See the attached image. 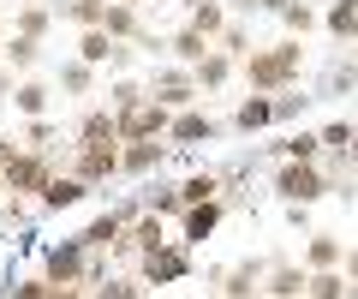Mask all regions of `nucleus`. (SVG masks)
Listing matches in <instances>:
<instances>
[{
    "mask_svg": "<svg viewBox=\"0 0 358 299\" xmlns=\"http://www.w3.org/2000/svg\"><path fill=\"white\" fill-rule=\"evenodd\" d=\"M299 72H305V36H281V42H268V48H251V54L239 60L245 90H263V96L293 90Z\"/></svg>",
    "mask_w": 358,
    "mask_h": 299,
    "instance_id": "1",
    "label": "nucleus"
},
{
    "mask_svg": "<svg viewBox=\"0 0 358 299\" xmlns=\"http://www.w3.org/2000/svg\"><path fill=\"white\" fill-rule=\"evenodd\" d=\"M346 168H352V162H341V168H329V162H281L268 186H275V197H281V204L310 209V204H322L334 186H346Z\"/></svg>",
    "mask_w": 358,
    "mask_h": 299,
    "instance_id": "2",
    "label": "nucleus"
},
{
    "mask_svg": "<svg viewBox=\"0 0 358 299\" xmlns=\"http://www.w3.org/2000/svg\"><path fill=\"white\" fill-rule=\"evenodd\" d=\"M42 275H48L54 287H96V251L84 246V239H54L48 251H42Z\"/></svg>",
    "mask_w": 358,
    "mask_h": 299,
    "instance_id": "3",
    "label": "nucleus"
},
{
    "mask_svg": "<svg viewBox=\"0 0 358 299\" xmlns=\"http://www.w3.org/2000/svg\"><path fill=\"white\" fill-rule=\"evenodd\" d=\"M138 275H143V287H173V281H192L197 275V258H192L185 239H167V246L138 258Z\"/></svg>",
    "mask_w": 358,
    "mask_h": 299,
    "instance_id": "4",
    "label": "nucleus"
},
{
    "mask_svg": "<svg viewBox=\"0 0 358 299\" xmlns=\"http://www.w3.org/2000/svg\"><path fill=\"white\" fill-rule=\"evenodd\" d=\"M143 84H150V96H155L162 108H173V114H179V108H197V102H203V90H197V72H192V66H179V60L150 66V78H143Z\"/></svg>",
    "mask_w": 358,
    "mask_h": 299,
    "instance_id": "5",
    "label": "nucleus"
},
{
    "mask_svg": "<svg viewBox=\"0 0 358 299\" xmlns=\"http://www.w3.org/2000/svg\"><path fill=\"white\" fill-rule=\"evenodd\" d=\"M60 168H66V162L48 156V150H18V156L6 162V192H13V197H42Z\"/></svg>",
    "mask_w": 358,
    "mask_h": 299,
    "instance_id": "6",
    "label": "nucleus"
},
{
    "mask_svg": "<svg viewBox=\"0 0 358 299\" xmlns=\"http://www.w3.org/2000/svg\"><path fill=\"white\" fill-rule=\"evenodd\" d=\"M120 150H126V144H72V150H66V168L84 186L102 192L108 180H120Z\"/></svg>",
    "mask_w": 358,
    "mask_h": 299,
    "instance_id": "7",
    "label": "nucleus"
},
{
    "mask_svg": "<svg viewBox=\"0 0 358 299\" xmlns=\"http://www.w3.org/2000/svg\"><path fill=\"white\" fill-rule=\"evenodd\" d=\"M263 275H268V258H239V263L209 270V281H215V293H227V299H263Z\"/></svg>",
    "mask_w": 358,
    "mask_h": 299,
    "instance_id": "8",
    "label": "nucleus"
},
{
    "mask_svg": "<svg viewBox=\"0 0 358 299\" xmlns=\"http://www.w3.org/2000/svg\"><path fill=\"white\" fill-rule=\"evenodd\" d=\"M114 114H120V138H126V144L167 138V126H173V108H162L155 96H143V102H131V108H114Z\"/></svg>",
    "mask_w": 358,
    "mask_h": 299,
    "instance_id": "9",
    "label": "nucleus"
},
{
    "mask_svg": "<svg viewBox=\"0 0 358 299\" xmlns=\"http://www.w3.org/2000/svg\"><path fill=\"white\" fill-rule=\"evenodd\" d=\"M167 239H173V234H167V216H155V209L143 204L138 216L126 221V234H120V246H114V251H120V258H143V251L167 246Z\"/></svg>",
    "mask_w": 358,
    "mask_h": 299,
    "instance_id": "10",
    "label": "nucleus"
},
{
    "mask_svg": "<svg viewBox=\"0 0 358 299\" xmlns=\"http://www.w3.org/2000/svg\"><path fill=\"white\" fill-rule=\"evenodd\" d=\"M221 132H227V120H215L203 102H197V108H179V114H173V126H167V144H173V150H185V144H215Z\"/></svg>",
    "mask_w": 358,
    "mask_h": 299,
    "instance_id": "11",
    "label": "nucleus"
},
{
    "mask_svg": "<svg viewBox=\"0 0 358 299\" xmlns=\"http://www.w3.org/2000/svg\"><path fill=\"white\" fill-rule=\"evenodd\" d=\"M305 287H310V270H305V258H287V251H275V258H268L263 299H305Z\"/></svg>",
    "mask_w": 358,
    "mask_h": 299,
    "instance_id": "12",
    "label": "nucleus"
},
{
    "mask_svg": "<svg viewBox=\"0 0 358 299\" xmlns=\"http://www.w3.org/2000/svg\"><path fill=\"white\" fill-rule=\"evenodd\" d=\"M167 150H173L167 138H138V144H126V150H120V180H150V174L167 162Z\"/></svg>",
    "mask_w": 358,
    "mask_h": 299,
    "instance_id": "13",
    "label": "nucleus"
},
{
    "mask_svg": "<svg viewBox=\"0 0 358 299\" xmlns=\"http://www.w3.org/2000/svg\"><path fill=\"white\" fill-rule=\"evenodd\" d=\"M268 126H275V96L245 90V96H239V108H233V120H227V132L251 138V132H268Z\"/></svg>",
    "mask_w": 358,
    "mask_h": 299,
    "instance_id": "14",
    "label": "nucleus"
},
{
    "mask_svg": "<svg viewBox=\"0 0 358 299\" xmlns=\"http://www.w3.org/2000/svg\"><path fill=\"white\" fill-rule=\"evenodd\" d=\"M221 221H227V197H209V204H192L185 216H179V239H185V246H203V239L215 234Z\"/></svg>",
    "mask_w": 358,
    "mask_h": 299,
    "instance_id": "15",
    "label": "nucleus"
},
{
    "mask_svg": "<svg viewBox=\"0 0 358 299\" xmlns=\"http://www.w3.org/2000/svg\"><path fill=\"white\" fill-rule=\"evenodd\" d=\"M84 197H96V186H84V180H78L72 168H60V174L48 180V192L36 197V209H48V216H60V209H78Z\"/></svg>",
    "mask_w": 358,
    "mask_h": 299,
    "instance_id": "16",
    "label": "nucleus"
},
{
    "mask_svg": "<svg viewBox=\"0 0 358 299\" xmlns=\"http://www.w3.org/2000/svg\"><path fill=\"white\" fill-rule=\"evenodd\" d=\"M72 144H126L120 138V114L114 108H84L72 126Z\"/></svg>",
    "mask_w": 358,
    "mask_h": 299,
    "instance_id": "17",
    "label": "nucleus"
},
{
    "mask_svg": "<svg viewBox=\"0 0 358 299\" xmlns=\"http://www.w3.org/2000/svg\"><path fill=\"white\" fill-rule=\"evenodd\" d=\"M192 72H197V90H203V96H215V90H227V84L239 78V60H233V54H221V48H209L203 60L192 66Z\"/></svg>",
    "mask_w": 358,
    "mask_h": 299,
    "instance_id": "18",
    "label": "nucleus"
},
{
    "mask_svg": "<svg viewBox=\"0 0 358 299\" xmlns=\"http://www.w3.org/2000/svg\"><path fill=\"white\" fill-rule=\"evenodd\" d=\"M54 25H60V13H54V0H24V6H13V30L18 36H54Z\"/></svg>",
    "mask_w": 358,
    "mask_h": 299,
    "instance_id": "19",
    "label": "nucleus"
},
{
    "mask_svg": "<svg viewBox=\"0 0 358 299\" xmlns=\"http://www.w3.org/2000/svg\"><path fill=\"white\" fill-rule=\"evenodd\" d=\"M48 102H54V84H48V78H36V72L13 84V114H18V120H36V114H48Z\"/></svg>",
    "mask_w": 358,
    "mask_h": 299,
    "instance_id": "20",
    "label": "nucleus"
},
{
    "mask_svg": "<svg viewBox=\"0 0 358 299\" xmlns=\"http://www.w3.org/2000/svg\"><path fill=\"white\" fill-rule=\"evenodd\" d=\"M209 48H215V42H209L203 30L192 25V18H185L179 30H167V60H179V66H197V60H203Z\"/></svg>",
    "mask_w": 358,
    "mask_h": 299,
    "instance_id": "21",
    "label": "nucleus"
},
{
    "mask_svg": "<svg viewBox=\"0 0 358 299\" xmlns=\"http://www.w3.org/2000/svg\"><path fill=\"white\" fill-rule=\"evenodd\" d=\"M322 30H329L341 48H358V0H329V6H322Z\"/></svg>",
    "mask_w": 358,
    "mask_h": 299,
    "instance_id": "22",
    "label": "nucleus"
},
{
    "mask_svg": "<svg viewBox=\"0 0 358 299\" xmlns=\"http://www.w3.org/2000/svg\"><path fill=\"white\" fill-rule=\"evenodd\" d=\"M96 84H102V66H84L72 54V60H60V78H54V90L60 96H96Z\"/></svg>",
    "mask_w": 358,
    "mask_h": 299,
    "instance_id": "23",
    "label": "nucleus"
},
{
    "mask_svg": "<svg viewBox=\"0 0 358 299\" xmlns=\"http://www.w3.org/2000/svg\"><path fill=\"white\" fill-rule=\"evenodd\" d=\"M179 197H185V209H192V204H209V197H227V174H215V168L185 174V180H179Z\"/></svg>",
    "mask_w": 358,
    "mask_h": 299,
    "instance_id": "24",
    "label": "nucleus"
},
{
    "mask_svg": "<svg viewBox=\"0 0 358 299\" xmlns=\"http://www.w3.org/2000/svg\"><path fill=\"white\" fill-rule=\"evenodd\" d=\"M108 36H114V42H143V30H150V25H143V13H138V6H126V0H108Z\"/></svg>",
    "mask_w": 358,
    "mask_h": 299,
    "instance_id": "25",
    "label": "nucleus"
},
{
    "mask_svg": "<svg viewBox=\"0 0 358 299\" xmlns=\"http://www.w3.org/2000/svg\"><path fill=\"white\" fill-rule=\"evenodd\" d=\"M346 263V239L341 234H310L305 239V270H341Z\"/></svg>",
    "mask_w": 358,
    "mask_h": 299,
    "instance_id": "26",
    "label": "nucleus"
},
{
    "mask_svg": "<svg viewBox=\"0 0 358 299\" xmlns=\"http://www.w3.org/2000/svg\"><path fill=\"white\" fill-rule=\"evenodd\" d=\"M275 156H281V162H322L329 150H322V132H305V126H299V132H287V138L275 144Z\"/></svg>",
    "mask_w": 358,
    "mask_h": 299,
    "instance_id": "27",
    "label": "nucleus"
},
{
    "mask_svg": "<svg viewBox=\"0 0 358 299\" xmlns=\"http://www.w3.org/2000/svg\"><path fill=\"white\" fill-rule=\"evenodd\" d=\"M185 18H192V25L203 30L209 42H221V30H227V25H233V18H239V13H233V0H203V6H192V13H185Z\"/></svg>",
    "mask_w": 358,
    "mask_h": 299,
    "instance_id": "28",
    "label": "nucleus"
},
{
    "mask_svg": "<svg viewBox=\"0 0 358 299\" xmlns=\"http://www.w3.org/2000/svg\"><path fill=\"white\" fill-rule=\"evenodd\" d=\"M6 66H13L18 78H30L42 66V36H18V30H6Z\"/></svg>",
    "mask_w": 358,
    "mask_h": 299,
    "instance_id": "29",
    "label": "nucleus"
},
{
    "mask_svg": "<svg viewBox=\"0 0 358 299\" xmlns=\"http://www.w3.org/2000/svg\"><path fill=\"white\" fill-rule=\"evenodd\" d=\"M54 13L78 30H102L108 25V0H54Z\"/></svg>",
    "mask_w": 358,
    "mask_h": 299,
    "instance_id": "30",
    "label": "nucleus"
},
{
    "mask_svg": "<svg viewBox=\"0 0 358 299\" xmlns=\"http://www.w3.org/2000/svg\"><path fill=\"white\" fill-rule=\"evenodd\" d=\"M114 54H120V42L108 30H78V60L84 66H114Z\"/></svg>",
    "mask_w": 358,
    "mask_h": 299,
    "instance_id": "31",
    "label": "nucleus"
},
{
    "mask_svg": "<svg viewBox=\"0 0 358 299\" xmlns=\"http://www.w3.org/2000/svg\"><path fill=\"white\" fill-rule=\"evenodd\" d=\"M346 293H352V275L346 270H310L305 299H346Z\"/></svg>",
    "mask_w": 358,
    "mask_h": 299,
    "instance_id": "32",
    "label": "nucleus"
},
{
    "mask_svg": "<svg viewBox=\"0 0 358 299\" xmlns=\"http://www.w3.org/2000/svg\"><path fill=\"white\" fill-rule=\"evenodd\" d=\"M0 299H54V281L48 275H6V287H0Z\"/></svg>",
    "mask_w": 358,
    "mask_h": 299,
    "instance_id": "33",
    "label": "nucleus"
},
{
    "mask_svg": "<svg viewBox=\"0 0 358 299\" xmlns=\"http://www.w3.org/2000/svg\"><path fill=\"white\" fill-rule=\"evenodd\" d=\"M281 25H287V36H310V30H322V13L310 6V0H287Z\"/></svg>",
    "mask_w": 358,
    "mask_h": 299,
    "instance_id": "34",
    "label": "nucleus"
},
{
    "mask_svg": "<svg viewBox=\"0 0 358 299\" xmlns=\"http://www.w3.org/2000/svg\"><path fill=\"white\" fill-rule=\"evenodd\" d=\"M96 299H150V287H143V275H102Z\"/></svg>",
    "mask_w": 358,
    "mask_h": 299,
    "instance_id": "35",
    "label": "nucleus"
},
{
    "mask_svg": "<svg viewBox=\"0 0 358 299\" xmlns=\"http://www.w3.org/2000/svg\"><path fill=\"white\" fill-rule=\"evenodd\" d=\"M143 204H150L155 216H167V221H179V216H185V197H179V180H173V186H150V197H143Z\"/></svg>",
    "mask_w": 358,
    "mask_h": 299,
    "instance_id": "36",
    "label": "nucleus"
},
{
    "mask_svg": "<svg viewBox=\"0 0 358 299\" xmlns=\"http://www.w3.org/2000/svg\"><path fill=\"white\" fill-rule=\"evenodd\" d=\"M317 132H322V150H329V156H346V150H352V138H358L352 120H329V126H317Z\"/></svg>",
    "mask_w": 358,
    "mask_h": 299,
    "instance_id": "37",
    "label": "nucleus"
},
{
    "mask_svg": "<svg viewBox=\"0 0 358 299\" xmlns=\"http://www.w3.org/2000/svg\"><path fill=\"white\" fill-rule=\"evenodd\" d=\"M305 108H310V96L299 90V84H293V90H275V126H293Z\"/></svg>",
    "mask_w": 358,
    "mask_h": 299,
    "instance_id": "38",
    "label": "nucleus"
},
{
    "mask_svg": "<svg viewBox=\"0 0 358 299\" xmlns=\"http://www.w3.org/2000/svg\"><path fill=\"white\" fill-rule=\"evenodd\" d=\"M54 132H60V126H54L48 114H36V120H24V126H18V144H24V150H48Z\"/></svg>",
    "mask_w": 358,
    "mask_h": 299,
    "instance_id": "39",
    "label": "nucleus"
},
{
    "mask_svg": "<svg viewBox=\"0 0 358 299\" xmlns=\"http://www.w3.org/2000/svg\"><path fill=\"white\" fill-rule=\"evenodd\" d=\"M143 96H150L143 78H114L108 84V108H131V102H143Z\"/></svg>",
    "mask_w": 358,
    "mask_h": 299,
    "instance_id": "40",
    "label": "nucleus"
},
{
    "mask_svg": "<svg viewBox=\"0 0 358 299\" xmlns=\"http://www.w3.org/2000/svg\"><path fill=\"white\" fill-rule=\"evenodd\" d=\"M215 48H221V54H233V60H245V54H251V30H245V18H233V25L221 30Z\"/></svg>",
    "mask_w": 358,
    "mask_h": 299,
    "instance_id": "41",
    "label": "nucleus"
},
{
    "mask_svg": "<svg viewBox=\"0 0 358 299\" xmlns=\"http://www.w3.org/2000/svg\"><path fill=\"white\" fill-rule=\"evenodd\" d=\"M18 150H24V144H18V138H6V132H0V168H6V162H13Z\"/></svg>",
    "mask_w": 358,
    "mask_h": 299,
    "instance_id": "42",
    "label": "nucleus"
},
{
    "mask_svg": "<svg viewBox=\"0 0 358 299\" xmlns=\"http://www.w3.org/2000/svg\"><path fill=\"white\" fill-rule=\"evenodd\" d=\"M54 299H96V287H54Z\"/></svg>",
    "mask_w": 358,
    "mask_h": 299,
    "instance_id": "43",
    "label": "nucleus"
},
{
    "mask_svg": "<svg viewBox=\"0 0 358 299\" xmlns=\"http://www.w3.org/2000/svg\"><path fill=\"white\" fill-rule=\"evenodd\" d=\"M251 13H275V18H281V13H287V0H251Z\"/></svg>",
    "mask_w": 358,
    "mask_h": 299,
    "instance_id": "44",
    "label": "nucleus"
},
{
    "mask_svg": "<svg viewBox=\"0 0 358 299\" xmlns=\"http://www.w3.org/2000/svg\"><path fill=\"white\" fill-rule=\"evenodd\" d=\"M341 270H346V275L358 281V246H346V263H341Z\"/></svg>",
    "mask_w": 358,
    "mask_h": 299,
    "instance_id": "45",
    "label": "nucleus"
},
{
    "mask_svg": "<svg viewBox=\"0 0 358 299\" xmlns=\"http://www.w3.org/2000/svg\"><path fill=\"white\" fill-rule=\"evenodd\" d=\"M346 162H352V174H358V138H352V150H346Z\"/></svg>",
    "mask_w": 358,
    "mask_h": 299,
    "instance_id": "46",
    "label": "nucleus"
},
{
    "mask_svg": "<svg viewBox=\"0 0 358 299\" xmlns=\"http://www.w3.org/2000/svg\"><path fill=\"white\" fill-rule=\"evenodd\" d=\"M173 6H179V13H192V6H203V0H173Z\"/></svg>",
    "mask_w": 358,
    "mask_h": 299,
    "instance_id": "47",
    "label": "nucleus"
},
{
    "mask_svg": "<svg viewBox=\"0 0 358 299\" xmlns=\"http://www.w3.org/2000/svg\"><path fill=\"white\" fill-rule=\"evenodd\" d=\"M126 6H138V13H143V6H150V0H126Z\"/></svg>",
    "mask_w": 358,
    "mask_h": 299,
    "instance_id": "48",
    "label": "nucleus"
},
{
    "mask_svg": "<svg viewBox=\"0 0 358 299\" xmlns=\"http://www.w3.org/2000/svg\"><path fill=\"white\" fill-rule=\"evenodd\" d=\"M0 66H6V36H0Z\"/></svg>",
    "mask_w": 358,
    "mask_h": 299,
    "instance_id": "49",
    "label": "nucleus"
},
{
    "mask_svg": "<svg viewBox=\"0 0 358 299\" xmlns=\"http://www.w3.org/2000/svg\"><path fill=\"white\" fill-rule=\"evenodd\" d=\"M209 299H227V293H209Z\"/></svg>",
    "mask_w": 358,
    "mask_h": 299,
    "instance_id": "50",
    "label": "nucleus"
},
{
    "mask_svg": "<svg viewBox=\"0 0 358 299\" xmlns=\"http://www.w3.org/2000/svg\"><path fill=\"white\" fill-rule=\"evenodd\" d=\"M13 6H24V0H13Z\"/></svg>",
    "mask_w": 358,
    "mask_h": 299,
    "instance_id": "51",
    "label": "nucleus"
},
{
    "mask_svg": "<svg viewBox=\"0 0 358 299\" xmlns=\"http://www.w3.org/2000/svg\"><path fill=\"white\" fill-rule=\"evenodd\" d=\"M155 6H162V0H155Z\"/></svg>",
    "mask_w": 358,
    "mask_h": 299,
    "instance_id": "52",
    "label": "nucleus"
}]
</instances>
